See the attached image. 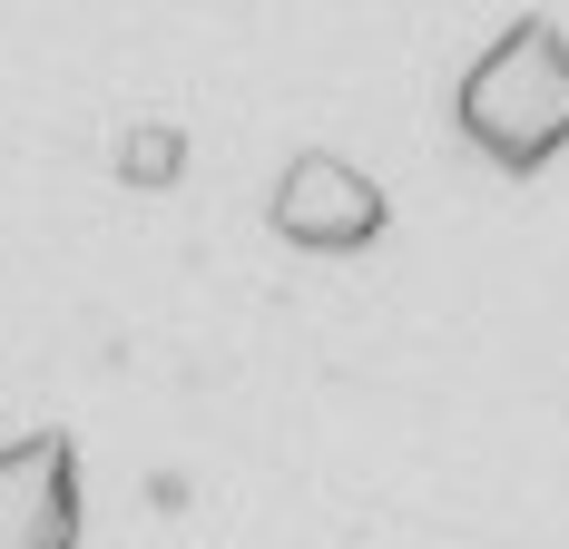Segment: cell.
<instances>
[{
    "instance_id": "7a4b0ae2",
    "label": "cell",
    "mask_w": 569,
    "mask_h": 549,
    "mask_svg": "<svg viewBox=\"0 0 569 549\" xmlns=\"http://www.w3.org/2000/svg\"><path fill=\"white\" fill-rule=\"evenodd\" d=\"M0 549H79L69 441H20V451H0Z\"/></svg>"
},
{
    "instance_id": "3957f363",
    "label": "cell",
    "mask_w": 569,
    "mask_h": 549,
    "mask_svg": "<svg viewBox=\"0 0 569 549\" xmlns=\"http://www.w3.org/2000/svg\"><path fill=\"white\" fill-rule=\"evenodd\" d=\"M284 236H305V246H353V236H373L383 226V207H373V187L363 177H343L335 158H305L295 177H284Z\"/></svg>"
},
{
    "instance_id": "6da1fadb",
    "label": "cell",
    "mask_w": 569,
    "mask_h": 549,
    "mask_svg": "<svg viewBox=\"0 0 569 549\" xmlns=\"http://www.w3.org/2000/svg\"><path fill=\"white\" fill-rule=\"evenodd\" d=\"M461 118H471L511 167L550 158L569 138V59H560V40H550V30H511V50L481 59V79L461 89Z\"/></svg>"
}]
</instances>
